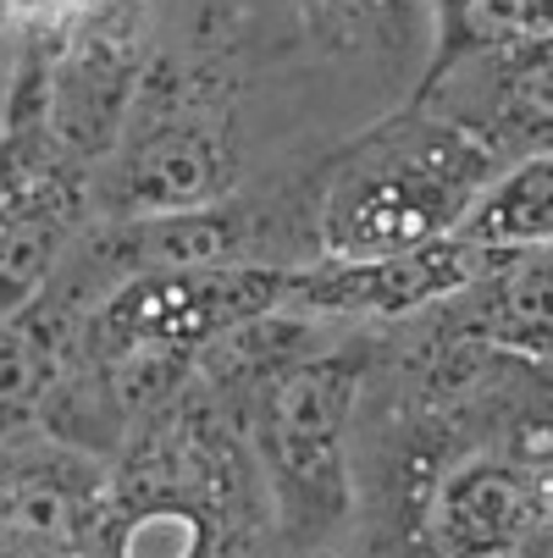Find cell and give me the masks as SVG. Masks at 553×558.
Instances as JSON below:
<instances>
[{"label":"cell","instance_id":"obj_5","mask_svg":"<svg viewBox=\"0 0 553 558\" xmlns=\"http://www.w3.org/2000/svg\"><path fill=\"white\" fill-rule=\"evenodd\" d=\"M509 255H493L470 238H437L426 250L387 255V260H322L288 271L282 304L277 310H304V315H410L432 299H448L504 266Z\"/></svg>","mask_w":553,"mask_h":558},{"label":"cell","instance_id":"obj_1","mask_svg":"<svg viewBox=\"0 0 553 558\" xmlns=\"http://www.w3.org/2000/svg\"><path fill=\"white\" fill-rule=\"evenodd\" d=\"M498 172L504 161L488 144L410 100L338 155L322 199V250L327 260L426 250L465 227Z\"/></svg>","mask_w":553,"mask_h":558},{"label":"cell","instance_id":"obj_13","mask_svg":"<svg viewBox=\"0 0 553 558\" xmlns=\"http://www.w3.org/2000/svg\"><path fill=\"white\" fill-rule=\"evenodd\" d=\"M194 542H200L194 520H183V514H167V509H155V514H144V520L128 531V547H122V558H189V553H194Z\"/></svg>","mask_w":553,"mask_h":558},{"label":"cell","instance_id":"obj_2","mask_svg":"<svg viewBox=\"0 0 553 558\" xmlns=\"http://www.w3.org/2000/svg\"><path fill=\"white\" fill-rule=\"evenodd\" d=\"M89 210V183L77 155L50 133L45 106L17 84L12 128L0 138V322L28 310L56 277Z\"/></svg>","mask_w":553,"mask_h":558},{"label":"cell","instance_id":"obj_10","mask_svg":"<svg viewBox=\"0 0 553 558\" xmlns=\"http://www.w3.org/2000/svg\"><path fill=\"white\" fill-rule=\"evenodd\" d=\"M56 371H61V360L39 322H28V315L0 322V442L45 410Z\"/></svg>","mask_w":553,"mask_h":558},{"label":"cell","instance_id":"obj_9","mask_svg":"<svg viewBox=\"0 0 553 558\" xmlns=\"http://www.w3.org/2000/svg\"><path fill=\"white\" fill-rule=\"evenodd\" d=\"M432 34H437V50L426 72L553 34V0H432Z\"/></svg>","mask_w":553,"mask_h":558},{"label":"cell","instance_id":"obj_6","mask_svg":"<svg viewBox=\"0 0 553 558\" xmlns=\"http://www.w3.org/2000/svg\"><path fill=\"white\" fill-rule=\"evenodd\" d=\"M227 133L205 111L172 106L155 117L122 155L117 172L106 178V205L117 221L139 216H172V210H205L227 194Z\"/></svg>","mask_w":553,"mask_h":558},{"label":"cell","instance_id":"obj_4","mask_svg":"<svg viewBox=\"0 0 553 558\" xmlns=\"http://www.w3.org/2000/svg\"><path fill=\"white\" fill-rule=\"evenodd\" d=\"M416 106L465 128L504 167L553 155V34L426 72Z\"/></svg>","mask_w":553,"mask_h":558},{"label":"cell","instance_id":"obj_11","mask_svg":"<svg viewBox=\"0 0 553 558\" xmlns=\"http://www.w3.org/2000/svg\"><path fill=\"white\" fill-rule=\"evenodd\" d=\"M293 7L304 17V34L333 56L405 45L416 23V0H293Z\"/></svg>","mask_w":553,"mask_h":558},{"label":"cell","instance_id":"obj_3","mask_svg":"<svg viewBox=\"0 0 553 558\" xmlns=\"http://www.w3.org/2000/svg\"><path fill=\"white\" fill-rule=\"evenodd\" d=\"M288 271L277 266H205L161 271L111 288L95 310V332L106 354H178L189 343L250 327L282 304Z\"/></svg>","mask_w":553,"mask_h":558},{"label":"cell","instance_id":"obj_8","mask_svg":"<svg viewBox=\"0 0 553 558\" xmlns=\"http://www.w3.org/2000/svg\"><path fill=\"white\" fill-rule=\"evenodd\" d=\"M459 238L493 255H526L553 244V155H531L498 172V183L465 216Z\"/></svg>","mask_w":553,"mask_h":558},{"label":"cell","instance_id":"obj_7","mask_svg":"<svg viewBox=\"0 0 553 558\" xmlns=\"http://www.w3.org/2000/svg\"><path fill=\"white\" fill-rule=\"evenodd\" d=\"M349 365L288 371L266 398V442L282 482L310 498H338V432L349 415Z\"/></svg>","mask_w":553,"mask_h":558},{"label":"cell","instance_id":"obj_12","mask_svg":"<svg viewBox=\"0 0 553 558\" xmlns=\"http://www.w3.org/2000/svg\"><path fill=\"white\" fill-rule=\"evenodd\" d=\"M0 514L28 536H72L84 514V487L77 475H61L56 464L23 459L0 470Z\"/></svg>","mask_w":553,"mask_h":558},{"label":"cell","instance_id":"obj_14","mask_svg":"<svg viewBox=\"0 0 553 558\" xmlns=\"http://www.w3.org/2000/svg\"><path fill=\"white\" fill-rule=\"evenodd\" d=\"M17 77H12V66H7V56H0V138H7V128H12V106H17Z\"/></svg>","mask_w":553,"mask_h":558}]
</instances>
